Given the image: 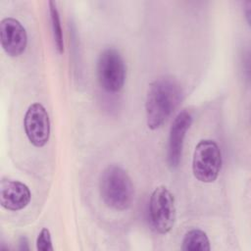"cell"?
<instances>
[{
  "instance_id": "obj_1",
  "label": "cell",
  "mask_w": 251,
  "mask_h": 251,
  "mask_svg": "<svg viewBox=\"0 0 251 251\" xmlns=\"http://www.w3.org/2000/svg\"><path fill=\"white\" fill-rule=\"evenodd\" d=\"M181 98L182 88L175 77L164 75L152 81L145 102L147 126L150 129L159 128L178 106Z\"/></svg>"
},
{
  "instance_id": "obj_2",
  "label": "cell",
  "mask_w": 251,
  "mask_h": 251,
  "mask_svg": "<svg viewBox=\"0 0 251 251\" xmlns=\"http://www.w3.org/2000/svg\"><path fill=\"white\" fill-rule=\"evenodd\" d=\"M99 188L107 206L120 211L131 206L134 196L133 184L127 173L120 166L111 165L103 171Z\"/></svg>"
},
{
  "instance_id": "obj_3",
  "label": "cell",
  "mask_w": 251,
  "mask_h": 251,
  "mask_svg": "<svg viewBox=\"0 0 251 251\" xmlns=\"http://www.w3.org/2000/svg\"><path fill=\"white\" fill-rule=\"evenodd\" d=\"M222 167V153L218 144L211 139L200 140L192 158V172L201 182L210 183L217 179Z\"/></svg>"
},
{
  "instance_id": "obj_4",
  "label": "cell",
  "mask_w": 251,
  "mask_h": 251,
  "mask_svg": "<svg viewBox=\"0 0 251 251\" xmlns=\"http://www.w3.org/2000/svg\"><path fill=\"white\" fill-rule=\"evenodd\" d=\"M98 81L108 92H119L126 79V66L120 52L115 48L104 49L97 61Z\"/></svg>"
},
{
  "instance_id": "obj_5",
  "label": "cell",
  "mask_w": 251,
  "mask_h": 251,
  "mask_svg": "<svg viewBox=\"0 0 251 251\" xmlns=\"http://www.w3.org/2000/svg\"><path fill=\"white\" fill-rule=\"evenodd\" d=\"M149 218L153 228L161 234L169 232L175 225V197L164 185L156 187L150 196Z\"/></svg>"
},
{
  "instance_id": "obj_6",
  "label": "cell",
  "mask_w": 251,
  "mask_h": 251,
  "mask_svg": "<svg viewBox=\"0 0 251 251\" xmlns=\"http://www.w3.org/2000/svg\"><path fill=\"white\" fill-rule=\"evenodd\" d=\"M24 127L29 142L36 146H44L50 136V121L46 109L40 103L31 104L25 112Z\"/></svg>"
},
{
  "instance_id": "obj_7",
  "label": "cell",
  "mask_w": 251,
  "mask_h": 251,
  "mask_svg": "<svg viewBox=\"0 0 251 251\" xmlns=\"http://www.w3.org/2000/svg\"><path fill=\"white\" fill-rule=\"evenodd\" d=\"M192 123L191 114L183 110L177 114L172 123L170 128L169 142H168V163L171 168H176L180 162L183 140L186 131L189 129Z\"/></svg>"
},
{
  "instance_id": "obj_8",
  "label": "cell",
  "mask_w": 251,
  "mask_h": 251,
  "mask_svg": "<svg viewBox=\"0 0 251 251\" xmlns=\"http://www.w3.org/2000/svg\"><path fill=\"white\" fill-rule=\"evenodd\" d=\"M1 45L7 55L18 57L25 52L27 35L23 25L14 18H5L0 23Z\"/></svg>"
},
{
  "instance_id": "obj_9",
  "label": "cell",
  "mask_w": 251,
  "mask_h": 251,
  "mask_svg": "<svg viewBox=\"0 0 251 251\" xmlns=\"http://www.w3.org/2000/svg\"><path fill=\"white\" fill-rule=\"evenodd\" d=\"M31 198L29 188L23 182L3 178L0 182V203L10 211H19L25 208Z\"/></svg>"
},
{
  "instance_id": "obj_10",
  "label": "cell",
  "mask_w": 251,
  "mask_h": 251,
  "mask_svg": "<svg viewBox=\"0 0 251 251\" xmlns=\"http://www.w3.org/2000/svg\"><path fill=\"white\" fill-rule=\"evenodd\" d=\"M181 249L184 251H209L211 249L210 241L203 230L193 228L185 233Z\"/></svg>"
},
{
  "instance_id": "obj_11",
  "label": "cell",
  "mask_w": 251,
  "mask_h": 251,
  "mask_svg": "<svg viewBox=\"0 0 251 251\" xmlns=\"http://www.w3.org/2000/svg\"><path fill=\"white\" fill-rule=\"evenodd\" d=\"M49 11H50V20H51L54 45H55L57 52L59 54H62V53H64L63 31H62V26H61L60 15H59V12H58L55 2L49 1Z\"/></svg>"
},
{
  "instance_id": "obj_12",
  "label": "cell",
  "mask_w": 251,
  "mask_h": 251,
  "mask_svg": "<svg viewBox=\"0 0 251 251\" xmlns=\"http://www.w3.org/2000/svg\"><path fill=\"white\" fill-rule=\"evenodd\" d=\"M36 248L40 251H53L51 234L48 228L44 227L40 230L36 239Z\"/></svg>"
}]
</instances>
